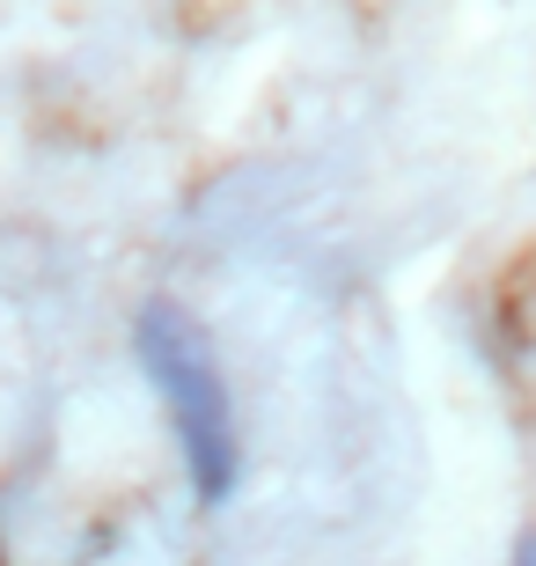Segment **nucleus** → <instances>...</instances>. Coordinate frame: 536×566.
Here are the masks:
<instances>
[{
	"mask_svg": "<svg viewBox=\"0 0 536 566\" xmlns=\"http://www.w3.org/2000/svg\"><path fill=\"white\" fill-rule=\"evenodd\" d=\"M133 346H140L147 382H155L162 405H169L191 493L207 507H228L235 485H243V427H235V398H228L221 368H213V354H207V332H199L185 310L147 302L140 324H133Z\"/></svg>",
	"mask_w": 536,
	"mask_h": 566,
	"instance_id": "1",
	"label": "nucleus"
},
{
	"mask_svg": "<svg viewBox=\"0 0 536 566\" xmlns=\"http://www.w3.org/2000/svg\"><path fill=\"white\" fill-rule=\"evenodd\" d=\"M515 566H536V537H529V545H522V552H515Z\"/></svg>",
	"mask_w": 536,
	"mask_h": 566,
	"instance_id": "2",
	"label": "nucleus"
}]
</instances>
